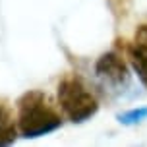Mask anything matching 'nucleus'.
Wrapping results in <instances>:
<instances>
[{"mask_svg":"<svg viewBox=\"0 0 147 147\" xmlns=\"http://www.w3.org/2000/svg\"><path fill=\"white\" fill-rule=\"evenodd\" d=\"M118 122L124 126H136L147 120V107H138V109H130L118 114Z\"/></svg>","mask_w":147,"mask_h":147,"instance_id":"39448f33","label":"nucleus"},{"mask_svg":"<svg viewBox=\"0 0 147 147\" xmlns=\"http://www.w3.org/2000/svg\"><path fill=\"white\" fill-rule=\"evenodd\" d=\"M58 101L64 114L76 124L89 120L99 110L97 99L93 97L91 91H87V87L78 78H66V80L60 81Z\"/></svg>","mask_w":147,"mask_h":147,"instance_id":"f03ea898","label":"nucleus"},{"mask_svg":"<svg viewBox=\"0 0 147 147\" xmlns=\"http://www.w3.org/2000/svg\"><path fill=\"white\" fill-rule=\"evenodd\" d=\"M95 74L110 87L124 91L122 87L130 85V72L128 66L118 52H105L95 64Z\"/></svg>","mask_w":147,"mask_h":147,"instance_id":"7ed1b4c3","label":"nucleus"},{"mask_svg":"<svg viewBox=\"0 0 147 147\" xmlns=\"http://www.w3.org/2000/svg\"><path fill=\"white\" fill-rule=\"evenodd\" d=\"M18 126L23 138L35 140L58 130L62 120L41 91H29L18 101Z\"/></svg>","mask_w":147,"mask_h":147,"instance_id":"f257e3e1","label":"nucleus"},{"mask_svg":"<svg viewBox=\"0 0 147 147\" xmlns=\"http://www.w3.org/2000/svg\"><path fill=\"white\" fill-rule=\"evenodd\" d=\"M136 43L147 45V25H140L136 31Z\"/></svg>","mask_w":147,"mask_h":147,"instance_id":"423d86ee","label":"nucleus"},{"mask_svg":"<svg viewBox=\"0 0 147 147\" xmlns=\"http://www.w3.org/2000/svg\"><path fill=\"white\" fill-rule=\"evenodd\" d=\"M128 58L140 81L147 87V45L134 43L128 47Z\"/></svg>","mask_w":147,"mask_h":147,"instance_id":"20e7f679","label":"nucleus"}]
</instances>
